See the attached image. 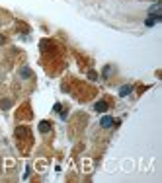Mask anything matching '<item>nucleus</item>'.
<instances>
[{"mask_svg":"<svg viewBox=\"0 0 162 183\" xmlns=\"http://www.w3.org/2000/svg\"><path fill=\"white\" fill-rule=\"evenodd\" d=\"M158 22H162L160 10H158V12H150V14H148V18L144 20V25H147V27H153V25H156Z\"/></svg>","mask_w":162,"mask_h":183,"instance_id":"1","label":"nucleus"},{"mask_svg":"<svg viewBox=\"0 0 162 183\" xmlns=\"http://www.w3.org/2000/svg\"><path fill=\"white\" fill-rule=\"evenodd\" d=\"M94 109H96L98 113H106L107 109H109V105H107V101H96V103H94Z\"/></svg>","mask_w":162,"mask_h":183,"instance_id":"2","label":"nucleus"},{"mask_svg":"<svg viewBox=\"0 0 162 183\" xmlns=\"http://www.w3.org/2000/svg\"><path fill=\"white\" fill-rule=\"evenodd\" d=\"M113 117H109V115H106V117H102V121H100V125H102V129H111L113 127Z\"/></svg>","mask_w":162,"mask_h":183,"instance_id":"3","label":"nucleus"},{"mask_svg":"<svg viewBox=\"0 0 162 183\" xmlns=\"http://www.w3.org/2000/svg\"><path fill=\"white\" fill-rule=\"evenodd\" d=\"M18 74L22 76L23 80H28V78H31V76H33V72H31V68H28V66H22V68L18 70Z\"/></svg>","mask_w":162,"mask_h":183,"instance_id":"4","label":"nucleus"},{"mask_svg":"<svg viewBox=\"0 0 162 183\" xmlns=\"http://www.w3.org/2000/svg\"><path fill=\"white\" fill-rule=\"evenodd\" d=\"M131 92H133V86H131V84H125V86H121V88H119V95H121V98H127Z\"/></svg>","mask_w":162,"mask_h":183,"instance_id":"5","label":"nucleus"},{"mask_svg":"<svg viewBox=\"0 0 162 183\" xmlns=\"http://www.w3.org/2000/svg\"><path fill=\"white\" fill-rule=\"evenodd\" d=\"M39 131H41V132H49V131H51V123H49V121H41V123H39Z\"/></svg>","mask_w":162,"mask_h":183,"instance_id":"6","label":"nucleus"},{"mask_svg":"<svg viewBox=\"0 0 162 183\" xmlns=\"http://www.w3.org/2000/svg\"><path fill=\"white\" fill-rule=\"evenodd\" d=\"M8 107H12V99H2L0 101V109H8Z\"/></svg>","mask_w":162,"mask_h":183,"instance_id":"7","label":"nucleus"},{"mask_svg":"<svg viewBox=\"0 0 162 183\" xmlns=\"http://www.w3.org/2000/svg\"><path fill=\"white\" fill-rule=\"evenodd\" d=\"M26 135H28V129H26V127H18V129H16V136H26Z\"/></svg>","mask_w":162,"mask_h":183,"instance_id":"8","label":"nucleus"},{"mask_svg":"<svg viewBox=\"0 0 162 183\" xmlns=\"http://www.w3.org/2000/svg\"><path fill=\"white\" fill-rule=\"evenodd\" d=\"M109 74H111V66H106V68H104V78H107Z\"/></svg>","mask_w":162,"mask_h":183,"instance_id":"9","label":"nucleus"},{"mask_svg":"<svg viewBox=\"0 0 162 183\" xmlns=\"http://www.w3.org/2000/svg\"><path fill=\"white\" fill-rule=\"evenodd\" d=\"M88 78H90V80H98V74H96L94 70H90V72H88Z\"/></svg>","mask_w":162,"mask_h":183,"instance_id":"10","label":"nucleus"},{"mask_svg":"<svg viewBox=\"0 0 162 183\" xmlns=\"http://www.w3.org/2000/svg\"><path fill=\"white\" fill-rule=\"evenodd\" d=\"M2 45H6V37H4V35H0V47H2Z\"/></svg>","mask_w":162,"mask_h":183,"instance_id":"11","label":"nucleus"}]
</instances>
